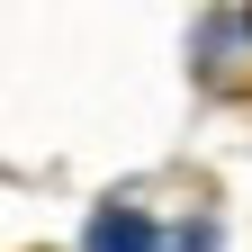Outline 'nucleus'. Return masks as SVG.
Listing matches in <instances>:
<instances>
[{
	"mask_svg": "<svg viewBox=\"0 0 252 252\" xmlns=\"http://www.w3.org/2000/svg\"><path fill=\"white\" fill-rule=\"evenodd\" d=\"M207 243H216L207 225H189V234L162 243V234L144 225V207H135V198H108L99 216H90V252H207Z\"/></svg>",
	"mask_w": 252,
	"mask_h": 252,
	"instance_id": "1",
	"label": "nucleus"
},
{
	"mask_svg": "<svg viewBox=\"0 0 252 252\" xmlns=\"http://www.w3.org/2000/svg\"><path fill=\"white\" fill-rule=\"evenodd\" d=\"M234 54H252V9H225V18L198 27V81L225 90V99L243 90V63H234Z\"/></svg>",
	"mask_w": 252,
	"mask_h": 252,
	"instance_id": "2",
	"label": "nucleus"
}]
</instances>
